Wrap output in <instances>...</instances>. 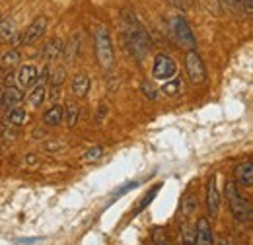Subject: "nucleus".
<instances>
[{
    "label": "nucleus",
    "mask_w": 253,
    "mask_h": 245,
    "mask_svg": "<svg viewBox=\"0 0 253 245\" xmlns=\"http://www.w3.org/2000/svg\"><path fill=\"white\" fill-rule=\"evenodd\" d=\"M28 156H30V158H28V160H26V162H28V163H33V162H35V160H37V158H35V154H28Z\"/></svg>",
    "instance_id": "38"
},
{
    "label": "nucleus",
    "mask_w": 253,
    "mask_h": 245,
    "mask_svg": "<svg viewBox=\"0 0 253 245\" xmlns=\"http://www.w3.org/2000/svg\"><path fill=\"white\" fill-rule=\"evenodd\" d=\"M16 136H18V134H16V132H8V130H6V132H4V138H10V140H14V138H16Z\"/></svg>",
    "instance_id": "36"
},
{
    "label": "nucleus",
    "mask_w": 253,
    "mask_h": 245,
    "mask_svg": "<svg viewBox=\"0 0 253 245\" xmlns=\"http://www.w3.org/2000/svg\"><path fill=\"white\" fill-rule=\"evenodd\" d=\"M244 6H246V14L248 16H252V12H253V0H240Z\"/></svg>",
    "instance_id": "32"
},
{
    "label": "nucleus",
    "mask_w": 253,
    "mask_h": 245,
    "mask_svg": "<svg viewBox=\"0 0 253 245\" xmlns=\"http://www.w3.org/2000/svg\"><path fill=\"white\" fill-rule=\"evenodd\" d=\"M90 86H92V82H90L88 74H76L72 80V92L76 97H86L90 92Z\"/></svg>",
    "instance_id": "13"
},
{
    "label": "nucleus",
    "mask_w": 253,
    "mask_h": 245,
    "mask_svg": "<svg viewBox=\"0 0 253 245\" xmlns=\"http://www.w3.org/2000/svg\"><path fill=\"white\" fill-rule=\"evenodd\" d=\"M224 193H226V197H228L232 216H234L238 222H248L250 216H252V208H250L248 199H244V197L238 193V185H236V181H226V185H224Z\"/></svg>",
    "instance_id": "3"
},
{
    "label": "nucleus",
    "mask_w": 253,
    "mask_h": 245,
    "mask_svg": "<svg viewBox=\"0 0 253 245\" xmlns=\"http://www.w3.org/2000/svg\"><path fill=\"white\" fill-rule=\"evenodd\" d=\"M49 97H51V99H57V97H59V88H57V86H53V88H51Z\"/></svg>",
    "instance_id": "34"
},
{
    "label": "nucleus",
    "mask_w": 253,
    "mask_h": 245,
    "mask_svg": "<svg viewBox=\"0 0 253 245\" xmlns=\"http://www.w3.org/2000/svg\"><path fill=\"white\" fill-rule=\"evenodd\" d=\"M63 39L61 37H53V39H49L47 41V45L43 47V57L45 59H49V61H57L61 55H63Z\"/></svg>",
    "instance_id": "12"
},
{
    "label": "nucleus",
    "mask_w": 253,
    "mask_h": 245,
    "mask_svg": "<svg viewBox=\"0 0 253 245\" xmlns=\"http://www.w3.org/2000/svg\"><path fill=\"white\" fill-rule=\"evenodd\" d=\"M20 61H22V53L18 49H10L2 55V64L4 66H16Z\"/></svg>",
    "instance_id": "23"
},
{
    "label": "nucleus",
    "mask_w": 253,
    "mask_h": 245,
    "mask_svg": "<svg viewBox=\"0 0 253 245\" xmlns=\"http://www.w3.org/2000/svg\"><path fill=\"white\" fill-rule=\"evenodd\" d=\"M224 2H226V4H230V6H236L240 0H224Z\"/></svg>",
    "instance_id": "39"
},
{
    "label": "nucleus",
    "mask_w": 253,
    "mask_h": 245,
    "mask_svg": "<svg viewBox=\"0 0 253 245\" xmlns=\"http://www.w3.org/2000/svg\"><path fill=\"white\" fill-rule=\"evenodd\" d=\"M175 72H177V64H175V61H173L169 55H166V53L156 55V59H154V68H152V76H154L156 80H164V82H166V80L173 78Z\"/></svg>",
    "instance_id": "4"
},
{
    "label": "nucleus",
    "mask_w": 253,
    "mask_h": 245,
    "mask_svg": "<svg viewBox=\"0 0 253 245\" xmlns=\"http://www.w3.org/2000/svg\"><path fill=\"white\" fill-rule=\"evenodd\" d=\"M160 187H162V185H156L152 191H148V193L138 201V204H136V208H134V214H140V212H142V210H144V208H146V206L156 199V195L160 193Z\"/></svg>",
    "instance_id": "19"
},
{
    "label": "nucleus",
    "mask_w": 253,
    "mask_h": 245,
    "mask_svg": "<svg viewBox=\"0 0 253 245\" xmlns=\"http://www.w3.org/2000/svg\"><path fill=\"white\" fill-rule=\"evenodd\" d=\"M16 37V26L10 20H0V41L10 43Z\"/></svg>",
    "instance_id": "18"
},
{
    "label": "nucleus",
    "mask_w": 253,
    "mask_h": 245,
    "mask_svg": "<svg viewBox=\"0 0 253 245\" xmlns=\"http://www.w3.org/2000/svg\"><path fill=\"white\" fill-rule=\"evenodd\" d=\"M185 66H187V74H189V80L193 84H201L205 82L207 78V70H205V62L201 59V55L193 49L187 53L185 57Z\"/></svg>",
    "instance_id": "6"
},
{
    "label": "nucleus",
    "mask_w": 253,
    "mask_h": 245,
    "mask_svg": "<svg viewBox=\"0 0 253 245\" xmlns=\"http://www.w3.org/2000/svg\"><path fill=\"white\" fill-rule=\"evenodd\" d=\"M45 84H37L35 88H33V92L30 93V103H32L33 107H41V103L45 101Z\"/></svg>",
    "instance_id": "20"
},
{
    "label": "nucleus",
    "mask_w": 253,
    "mask_h": 245,
    "mask_svg": "<svg viewBox=\"0 0 253 245\" xmlns=\"http://www.w3.org/2000/svg\"><path fill=\"white\" fill-rule=\"evenodd\" d=\"M39 242V238H30V240H18V244H35Z\"/></svg>",
    "instance_id": "35"
},
{
    "label": "nucleus",
    "mask_w": 253,
    "mask_h": 245,
    "mask_svg": "<svg viewBox=\"0 0 253 245\" xmlns=\"http://www.w3.org/2000/svg\"><path fill=\"white\" fill-rule=\"evenodd\" d=\"M183 242L185 245H195V230L191 226H183Z\"/></svg>",
    "instance_id": "28"
},
{
    "label": "nucleus",
    "mask_w": 253,
    "mask_h": 245,
    "mask_svg": "<svg viewBox=\"0 0 253 245\" xmlns=\"http://www.w3.org/2000/svg\"><path fill=\"white\" fill-rule=\"evenodd\" d=\"M78 47H80L78 37H76V35H74V37H70V41L66 43V47H63L64 59H66V61H72V59L76 57V53H78Z\"/></svg>",
    "instance_id": "22"
},
{
    "label": "nucleus",
    "mask_w": 253,
    "mask_h": 245,
    "mask_svg": "<svg viewBox=\"0 0 253 245\" xmlns=\"http://www.w3.org/2000/svg\"><path fill=\"white\" fill-rule=\"evenodd\" d=\"M37 74H39L37 68L33 64H28V66H22L14 78L18 80V86L20 88H30V86H33L37 82Z\"/></svg>",
    "instance_id": "10"
},
{
    "label": "nucleus",
    "mask_w": 253,
    "mask_h": 245,
    "mask_svg": "<svg viewBox=\"0 0 253 245\" xmlns=\"http://www.w3.org/2000/svg\"><path fill=\"white\" fill-rule=\"evenodd\" d=\"M234 177H236V181H238L240 185H244V187H252L253 185V163L252 162L248 160V162L236 165V169H234Z\"/></svg>",
    "instance_id": "11"
},
{
    "label": "nucleus",
    "mask_w": 253,
    "mask_h": 245,
    "mask_svg": "<svg viewBox=\"0 0 253 245\" xmlns=\"http://www.w3.org/2000/svg\"><path fill=\"white\" fill-rule=\"evenodd\" d=\"M207 208H209V216L216 218L220 212V195L216 189V177L212 175L211 181L207 185Z\"/></svg>",
    "instance_id": "8"
},
{
    "label": "nucleus",
    "mask_w": 253,
    "mask_h": 245,
    "mask_svg": "<svg viewBox=\"0 0 253 245\" xmlns=\"http://www.w3.org/2000/svg\"><path fill=\"white\" fill-rule=\"evenodd\" d=\"M179 88H181V80L179 78H169L166 80V84L162 86V93L169 95V97H175L179 93Z\"/></svg>",
    "instance_id": "21"
},
{
    "label": "nucleus",
    "mask_w": 253,
    "mask_h": 245,
    "mask_svg": "<svg viewBox=\"0 0 253 245\" xmlns=\"http://www.w3.org/2000/svg\"><path fill=\"white\" fill-rule=\"evenodd\" d=\"M22 99H24L22 88H16V86H8V88L4 90L2 105H4V107H14V105H18Z\"/></svg>",
    "instance_id": "14"
},
{
    "label": "nucleus",
    "mask_w": 253,
    "mask_h": 245,
    "mask_svg": "<svg viewBox=\"0 0 253 245\" xmlns=\"http://www.w3.org/2000/svg\"><path fill=\"white\" fill-rule=\"evenodd\" d=\"M6 80V72H4V68H0V84Z\"/></svg>",
    "instance_id": "37"
},
{
    "label": "nucleus",
    "mask_w": 253,
    "mask_h": 245,
    "mask_svg": "<svg viewBox=\"0 0 253 245\" xmlns=\"http://www.w3.org/2000/svg\"><path fill=\"white\" fill-rule=\"evenodd\" d=\"M47 30V18L45 16H37L32 24L26 28L24 35H22V43L24 45H33L35 41L41 39V35Z\"/></svg>",
    "instance_id": "7"
},
{
    "label": "nucleus",
    "mask_w": 253,
    "mask_h": 245,
    "mask_svg": "<svg viewBox=\"0 0 253 245\" xmlns=\"http://www.w3.org/2000/svg\"><path fill=\"white\" fill-rule=\"evenodd\" d=\"M64 80H66V68H64V66H59V68H57L53 74H49V82H51V86L61 88Z\"/></svg>",
    "instance_id": "24"
},
{
    "label": "nucleus",
    "mask_w": 253,
    "mask_h": 245,
    "mask_svg": "<svg viewBox=\"0 0 253 245\" xmlns=\"http://www.w3.org/2000/svg\"><path fill=\"white\" fill-rule=\"evenodd\" d=\"M195 208V203H193V197H187V201H185V204H183V210L189 214L191 210Z\"/></svg>",
    "instance_id": "31"
},
{
    "label": "nucleus",
    "mask_w": 253,
    "mask_h": 245,
    "mask_svg": "<svg viewBox=\"0 0 253 245\" xmlns=\"http://www.w3.org/2000/svg\"><path fill=\"white\" fill-rule=\"evenodd\" d=\"M43 121H45V124H49V126L61 124V122H63V107H61L59 103H57V105H51V107L45 111Z\"/></svg>",
    "instance_id": "16"
},
{
    "label": "nucleus",
    "mask_w": 253,
    "mask_h": 245,
    "mask_svg": "<svg viewBox=\"0 0 253 245\" xmlns=\"http://www.w3.org/2000/svg\"><path fill=\"white\" fill-rule=\"evenodd\" d=\"M125 39H126L128 49L132 51V55H134L138 61L144 59V55L148 53V47H150V39H148V33L144 31V28L138 26V22H136L134 16H128V18H126Z\"/></svg>",
    "instance_id": "1"
},
{
    "label": "nucleus",
    "mask_w": 253,
    "mask_h": 245,
    "mask_svg": "<svg viewBox=\"0 0 253 245\" xmlns=\"http://www.w3.org/2000/svg\"><path fill=\"white\" fill-rule=\"evenodd\" d=\"M78 115H80L78 103H74L72 99L66 101V105L63 107V119L66 121V124H68V126H74V124L78 122Z\"/></svg>",
    "instance_id": "15"
},
{
    "label": "nucleus",
    "mask_w": 253,
    "mask_h": 245,
    "mask_svg": "<svg viewBox=\"0 0 253 245\" xmlns=\"http://www.w3.org/2000/svg\"><path fill=\"white\" fill-rule=\"evenodd\" d=\"M169 6H173V8H177V10H185V0H166Z\"/></svg>",
    "instance_id": "30"
},
{
    "label": "nucleus",
    "mask_w": 253,
    "mask_h": 245,
    "mask_svg": "<svg viewBox=\"0 0 253 245\" xmlns=\"http://www.w3.org/2000/svg\"><path fill=\"white\" fill-rule=\"evenodd\" d=\"M216 245H232L230 242H226V240H218V244Z\"/></svg>",
    "instance_id": "40"
},
{
    "label": "nucleus",
    "mask_w": 253,
    "mask_h": 245,
    "mask_svg": "<svg viewBox=\"0 0 253 245\" xmlns=\"http://www.w3.org/2000/svg\"><path fill=\"white\" fill-rule=\"evenodd\" d=\"M94 43H95V57L97 62L103 70H111L113 62H115V53H113V45H111V35L105 26H97L94 33Z\"/></svg>",
    "instance_id": "2"
},
{
    "label": "nucleus",
    "mask_w": 253,
    "mask_h": 245,
    "mask_svg": "<svg viewBox=\"0 0 253 245\" xmlns=\"http://www.w3.org/2000/svg\"><path fill=\"white\" fill-rule=\"evenodd\" d=\"M2 97H4V90H0V105H2Z\"/></svg>",
    "instance_id": "41"
},
{
    "label": "nucleus",
    "mask_w": 253,
    "mask_h": 245,
    "mask_svg": "<svg viewBox=\"0 0 253 245\" xmlns=\"http://www.w3.org/2000/svg\"><path fill=\"white\" fill-rule=\"evenodd\" d=\"M105 115H107V107H105V105H99V107H97V122L101 121Z\"/></svg>",
    "instance_id": "33"
},
{
    "label": "nucleus",
    "mask_w": 253,
    "mask_h": 245,
    "mask_svg": "<svg viewBox=\"0 0 253 245\" xmlns=\"http://www.w3.org/2000/svg\"><path fill=\"white\" fill-rule=\"evenodd\" d=\"M171 30L175 33L177 41H179L181 45H185L189 51H193V49L197 47V39H195L189 24H187V20H185L183 16H175V18L171 20Z\"/></svg>",
    "instance_id": "5"
},
{
    "label": "nucleus",
    "mask_w": 253,
    "mask_h": 245,
    "mask_svg": "<svg viewBox=\"0 0 253 245\" xmlns=\"http://www.w3.org/2000/svg\"><path fill=\"white\" fill-rule=\"evenodd\" d=\"M4 122H6L4 126H8V122H12L14 126H22L28 122V113H26V109H12L10 113H6Z\"/></svg>",
    "instance_id": "17"
},
{
    "label": "nucleus",
    "mask_w": 253,
    "mask_h": 245,
    "mask_svg": "<svg viewBox=\"0 0 253 245\" xmlns=\"http://www.w3.org/2000/svg\"><path fill=\"white\" fill-rule=\"evenodd\" d=\"M154 242H156V245H168V238H166V234L162 230L154 232Z\"/></svg>",
    "instance_id": "29"
},
{
    "label": "nucleus",
    "mask_w": 253,
    "mask_h": 245,
    "mask_svg": "<svg viewBox=\"0 0 253 245\" xmlns=\"http://www.w3.org/2000/svg\"><path fill=\"white\" fill-rule=\"evenodd\" d=\"M103 154H105V150L101 146H94V148H90V150H86V152L82 154V160L88 162V163H92V162H97Z\"/></svg>",
    "instance_id": "25"
},
{
    "label": "nucleus",
    "mask_w": 253,
    "mask_h": 245,
    "mask_svg": "<svg viewBox=\"0 0 253 245\" xmlns=\"http://www.w3.org/2000/svg\"><path fill=\"white\" fill-rule=\"evenodd\" d=\"M214 236L209 218H199L197 228H195V245H212Z\"/></svg>",
    "instance_id": "9"
},
{
    "label": "nucleus",
    "mask_w": 253,
    "mask_h": 245,
    "mask_svg": "<svg viewBox=\"0 0 253 245\" xmlns=\"http://www.w3.org/2000/svg\"><path fill=\"white\" fill-rule=\"evenodd\" d=\"M140 88H142V92H144V95H146L148 99H156V97H158V92H156V88H154V86H152L148 80H144Z\"/></svg>",
    "instance_id": "27"
},
{
    "label": "nucleus",
    "mask_w": 253,
    "mask_h": 245,
    "mask_svg": "<svg viewBox=\"0 0 253 245\" xmlns=\"http://www.w3.org/2000/svg\"><path fill=\"white\" fill-rule=\"evenodd\" d=\"M138 181H130V183H125L121 189H117V191H113L111 193V201H115V199H119V197H123V195H126L128 191H132V189H136L138 187Z\"/></svg>",
    "instance_id": "26"
}]
</instances>
